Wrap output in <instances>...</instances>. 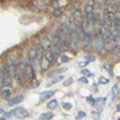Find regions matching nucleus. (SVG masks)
Masks as SVG:
<instances>
[{
	"mask_svg": "<svg viewBox=\"0 0 120 120\" xmlns=\"http://www.w3.org/2000/svg\"><path fill=\"white\" fill-rule=\"evenodd\" d=\"M15 116H17V119H25L28 116V112L24 108H16L15 109Z\"/></svg>",
	"mask_w": 120,
	"mask_h": 120,
	"instance_id": "nucleus-1",
	"label": "nucleus"
},
{
	"mask_svg": "<svg viewBox=\"0 0 120 120\" xmlns=\"http://www.w3.org/2000/svg\"><path fill=\"white\" fill-rule=\"evenodd\" d=\"M53 95H54V91H52V90H47V91L41 93V95H40V102H43L46 100L51 98Z\"/></svg>",
	"mask_w": 120,
	"mask_h": 120,
	"instance_id": "nucleus-2",
	"label": "nucleus"
},
{
	"mask_svg": "<svg viewBox=\"0 0 120 120\" xmlns=\"http://www.w3.org/2000/svg\"><path fill=\"white\" fill-rule=\"evenodd\" d=\"M23 95H17V96H15L13 98H10L8 100V106H15V105H17V103H19V102H22L23 101Z\"/></svg>",
	"mask_w": 120,
	"mask_h": 120,
	"instance_id": "nucleus-3",
	"label": "nucleus"
},
{
	"mask_svg": "<svg viewBox=\"0 0 120 120\" xmlns=\"http://www.w3.org/2000/svg\"><path fill=\"white\" fill-rule=\"evenodd\" d=\"M34 75H35V72H34V68L31 67V65H26V67H25V76H28L29 79H33Z\"/></svg>",
	"mask_w": 120,
	"mask_h": 120,
	"instance_id": "nucleus-4",
	"label": "nucleus"
},
{
	"mask_svg": "<svg viewBox=\"0 0 120 120\" xmlns=\"http://www.w3.org/2000/svg\"><path fill=\"white\" fill-rule=\"evenodd\" d=\"M53 118V113L51 112H47V113H43L41 116H40V120H49Z\"/></svg>",
	"mask_w": 120,
	"mask_h": 120,
	"instance_id": "nucleus-5",
	"label": "nucleus"
},
{
	"mask_svg": "<svg viewBox=\"0 0 120 120\" xmlns=\"http://www.w3.org/2000/svg\"><path fill=\"white\" fill-rule=\"evenodd\" d=\"M63 78H64L63 76H58V77H54V78H53V79H52V81H51V82H49V83H48L47 85H48V86H51V85H54L55 83H58V82H60V81H61V79H63Z\"/></svg>",
	"mask_w": 120,
	"mask_h": 120,
	"instance_id": "nucleus-6",
	"label": "nucleus"
},
{
	"mask_svg": "<svg viewBox=\"0 0 120 120\" xmlns=\"http://www.w3.org/2000/svg\"><path fill=\"white\" fill-rule=\"evenodd\" d=\"M47 107H48V109H55L58 107V101L56 100H52V101L47 105Z\"/></svg>",
	"mask_w": 120,
	"mask_h": 120,
	"instance_id": "nucleus-7",
	"label": "nucleus"
},
{
	"mask_svg": "<svg viewBox=\"0 0 120 120\" xmlns=\"http://www.w3.org/2000/svg\"><path fill=\"white\" fill-rule=\"evenodd\" d=\"M3 97L6 98V100H10V97H11V90L10 89H4L3 90Z\"/></svg>",
	"mask_w": 120,
	"mask_h": 120,
	"instance_id": "nucleus-8",
	"label": "nucleus"
},
{
	"mask_svg": "<svg viewBox=\"0 0 120 120\" xmlns=\"http://www.w3.org/2000/svg\"><path fill=\"white\" fill-rule=\"evenodd\" d=\"M45 56H46V59L48 60V61H49V63H52V61H53V60H54V58H53V53H52L51 51H49V49H48V51L46 52V54H45Z\"/></svg>",
	"mask_w": 120,
	"mask_h": 120,
	"instance_id": "nucleus-9",
	"label": "nucleus"
},
{
	"mask_svg": "<svg viewBox=\"0 0 120 120\" xmlns=\"http://www.w3.org/2000/svg\"><path fill=\"white\" fill-rule=\"evenodd\" d=\"M36 55V48H30V51H29V59H34Z\"/></svg>",
	"mask_w": 120,
	"mask_h": 120,
	"instance_id": "nucleus-10",
	"label": "nucleus"
},
{
	"mask_svg": "<svg viewBox=\"0 0 120 120\" xmlns=\"http://www.w3.org/2000/svg\"><path fill=\"white\" fill-rule=\"evenodd\" d=\"M13 115H15V111H11V112H6V113H4V116H5L6 119L11 118V116H13Z\"/></svg>",
	"mask_w": 120,
	"mask_h": 120,
	"instance_id": "nucleus-11",
	"label": "nucleus"
},
{
	"mask_svg": "<svg viewBox=\"0 0 120 120\" xmlns=\"http://www.w3.org/2000/svg\"><path fill=\"white\" fill-rule=\"evenodd\" d=\"M98 83H100V84H107V83H108V79L105 78V77H101V78L98 79Z\"/></svg>",
	"mask_w": 120,
	"mask_h": 120,
	"instance_id": "nucleus-12",
	"label": "nucleus"
},
{
	"mask_svg": "<svg viewBox=\"0 0 120 120\" xmlns=\"http://www.w3.org/2000/svg\"><path fill=\"white\" fill-rule=\"evenodd\" d=\"M116 91H118V85L114 86V90H113V95H112V100H115V96H116Z\"/></svg>",
	"mask_w": 120,
	"mask_h": 120,
	"instance_id": "nucleus-13",
	"label": "nucleus"
},
{
	"mask_svg": "<svg viewBox=\"0 0 120 120\" xmlns=\"http://www.w3.org/2000/svg\"><path fill=\"white\" fill-rule=\"evenodd\" d=\"M85 116V112H78V114H77V119H82V118H84Z\"/></svg>",
	"mask_w": 120,
	"mask_h": 120,
	"instance_id": "nucleus-14",
	"label": "nucleus"
},
{
	"mask_svg": "<svg viewBox=\"0 0 120 120\" xmlns=\"http://www.w3.org/2000/svg\"><path fill=\"white\" fill-rule=\"evenodd\" d=\"M63 107H64V109H71L72 105H71V103H68V102H65V103L63 105Z\"/></svg>",
	"mask_w": 120,
	"mask_h": 120,
	"instance_id": "nucleus-15",
	"label": "nucleus"
},
{
	"mask_svg": "<svg viewBox=\"0 0 120 120\" xmlns=\"http://www.w3.org/2000/svg\"><path fill=\"white\" fill-rule=\"evenodd\" d=\"M94 60H95V56H94V55H88V56H86V63L94 61Z\"/></svg>",
	"mask_w": 120,
	"mask_h": 120,
	"instance_id": "nucleus-16",
	"label": "nucleus"
},
{
	"mask_svg": "<svg viewBox=\"0 0 120 120\" xmlns=\"http://www.w3.org/2000/svg\"><path fill=\"white\" fill-rule=\"evenodd\" d=\"M71 83H72V78H67L66 81L64 82V85H66V86H67V85H70Z\"/></svg>",
	"mask_w": 120,
	"mask_h": 120,
	"instance_id": "nucleus-17",
	"label": "nucleus"
},
{
	"mask_svg": "<svg viewBox=\"0 0 120 120\" xmlns=\"http://www.w3.org/2000/svg\"><path fill=\"white\" fill-rule=\"evenodd\" d=\"M82 73H83V75H85V76H94V75H93L91 72H90V71H88V70H83Z\"/></svg>",
	"mask_w": 120,
	"mask_h": 120,
	"instance_id": "nucleus-18",
	"label": "nucleus"
},
{
	"mask_svg": "<svg viewBox=\"0 0 120 120\" xmlns=\"http://www.w3.org/2000/svg\"><path fill=\"white\" fill-rule=\"evenodd\" d=\"M78 81H79V82H81V83H84V84H88V79H86L85 77H82V78H79V79H78Z\"/></svg>",
	"mask_w": 120,
	"mask_h": 120,
	"instance_id": "nucleus-19",
	"label": "nucleus"
},
{
	"mask_svg": "<svg viewBox=\"0 0 120 120\" xmlns=\"http://www.w3.org/2000/svg\"><path fill=\"white\" fill-rule=\"evenodd\" d=\"M60 15H61V11H60L59 8H56V10H54V16L55 17H59Z\"/></svg>",
	"mask_w": 120,
	"mask_h": 120,
	"instance_id": "nucleus-20",
	"label": "nucleus"
},
{
	"mask_svg": "<svg viewBox=\"0 0 120 120\" xmlns=\"http://www.w3.org/2000/svg\"><path fill=\"white\" fill-rule=\"evenodd\" d=\"M68 58L65 56V55H61V58H60V63H64V61H67Z\"/></svg>",
	"mask_w": 120,
	"mask_h": 120,
	"instance_id": "nucleus-21",
	"label": "nucleus"
},
{
	"mask_svg": "<svg viewBox=\"0 0 120 120\" xmlns=\"http://www.w3.org/2000/svg\"><path fill=\"white\" fill-rule=\"evenodd\" d=\"M86 101H88V102H95V100H93L91 97H88V98H86Z\"/></svg>",
	"mask_w": 120,
	"mask_h": 120,
	"instance_id": "nucleus-22",
	"label": "nucleus"
},
{
	"mask_svg": "<svg viewBox=\"0 0 120 120\" xmlns=\"http://www.w3.org/2000/svg\"><path fill=\"white\" fill-rule=\"evenodd\" d=\"M38 84H40V82H38V81H36V83H34V84H33V88H35V86H38Z\"/></svg>",
	"mask_w": 120,
	"mask_h": 120,
	"instance_id": "nucleus-23",
	"label": "nucleus"
},
{
	"mask_svg": "<svg viewBox=\"0 0 120 120\" xmlns=\"http://www.w3.org/2000/svg\"><path fill=\"white\" fill-rule=\"evenodd\" d=\"M86 65V61L85 63H79V66H81V67H83V66H85Z\"/></svg>",
	"mask_w": 120,
	"mask_h": 120,
	"instance_id": "nucleus-24",
	"label": "nucleus"
},
{
	"mask_svg": "<svg viewBox=\"0 0 120 120\" xmlns=\"http://www.w3.org/2000/svg\"><path fill=\"white\" fill-rule=\"evenodd\" d=\"M116 111H118V112H120V103L116 106Z\"/></svg>",
	"mask_w": 120,
	"mask_h": 120,
	"instance_id": "nucleus-25",
	"label": "nucleus"
},
{
	"mask_svg": "<svg viewBox=\"0 0 120 120\" xmlns=\"http://www.w3.org/2000/svg\"><path fill=\"white\" fill-rule=\"evenodd\" d=\"M1 113H3V109H1V108H0V114H1Z\"/></svg>",
	"mask_w": 120,
	"mask_h": 120,
	"instance_id": "nucleus-26",
	"label": "nucleus"
},
{
	"mask_svg": "<svg viewBox=\"0 0 120 120\" xmlns=\"http://www.w3.org/2000/svg\"><path fill=\"white\" fill-rule=\"evenodd\" d=\"M0 120H6V119H0Z\"/></svg>",
	"mask_w": 120,
	"mask_h": 120,
	"instance_id": "nucleus-27",
	"label": "nucleus"
}]
</instances>
